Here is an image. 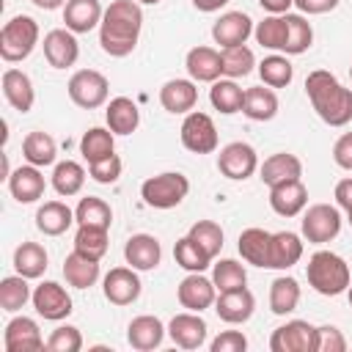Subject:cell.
Returning a JSON list of instances; mask_svg holds the SVG:
<instances>
[{
    "label": "cell",
    "instance_id": "36",
    "mask_svg": "<svg viewBox=\"0 0 352 352\" xmlns=\"http://www.w3.org/2000/svg\"><path fill=\"white\" fill-rule=\"evenodd\" d=\"M300 305V283L292 275H278L270 283V311L275 316H286Z\"/></svg>",
    "mask_w": 352,
    "mask_h": 352
},
{
    "label": "cell",
    "instance_id": "9",
    "mask_svg": "<svg viewBox=\"0 0 352 352\" xmlns=\"http://www.w3.org/2000/svg\"><path fill=\"white\" fill-rule=\"evenodd\" d=\"M217 170L231 182H245L258 170V154L245 140L226 143L217 154Z\"/></svg>",
    "mask_w": 352,
    "mask_h": 352
},
{
    "label": "cell",
    "instance_id": "43",
    "mask_svg": "<svg viewBox=\"0 0 352 352\" xmlns=\"http://www.w3.org/2000/svg\"><path fill=\"white\" fill-rule=\"evenodd\" d=\"M173 258H176V264H179L182 270H187V272H204V270L212 264V256H209L192 236L176 239V245H173Z\"/></svg>",
    "mask_w": 352,
    "mask_h": 352
},
{
    "label": "cell",
    "instance_id": "18",
    "mask_svg": "<svg viewBox=\"0 0 352 352\" xmlns=\"http://www.w3.org/2000/svg\"><path fill=\"white\" fill-rule=\"evenodd\" d=\"M253 36V19L245 11H226L220 19L212 25V38L214 44L226 47H239Z\"/></svg>",
    "mask_w": 352,
    "mask_h": 352
},
{
    "label": "cell",
    "instance_id": "31",
    "mask_svg": "<svg viewBox=\"0 0 352 352\" xmlns=\"http://www.w3.org/2000/svg\"><path fill=\"white\" fill-rule=\"evenodd\" d=\"M270 239L272 234L264 228H245L236 239V250L248 264L270 270Z\"/></svg>",
    "mask_w": 352,
    "mask_h": 352
},
{
    "label": "cell",
    "instance_id": "7",
    "mask_svg": "<svg viewBox=\"0 0 352 352\" xmlns=\"http://www.w3.org/2000/svg\"><path fill=\"white\" fill-rule=\"evenodd\" d=\"M182 146L192 154H212L217 148V126L212 121L209 113H201V110H190L182 121Z\"/></svg>",
    "mask_w": 352,
    "mask_h": 352
},
{
    "label": "cell",
    "instance_id": "22",
    "mask_svg": "<svg viewBox=\"0 0 352 352\" xmlns=\"http://www.w3.org/2000/svg\"><path fill=\"white\" fill-rule=\"evenodd\" d=\"M124 258L129 267H135L138 272H148L160 264L162 258V245L157 236L151 234H132L124 245Z\"/></svg>",
    "mask_w": 352,
    "mask_h": 352
},
{
    "label": "cell",
    "instance_id": "13",
    "mask_svg": "<svg viewBox=\"0 0 352 352\" xmlns=\"http://www.w3.org/2000/svg\"><path fill=\"white\" fill-rule=\"evenodd\" d=\"M176 297H179V305L187 308V311H206L214 305L217 300V286L212 278H206L204 272H190L187 278H182L179 289H176Z\"/></svg>",
    "mask_w": 352,
    "mask_h": 352
},
{
    "label": "cell",
    "instance_id": "42",
    "mask_svg": "<svg viewBox=\"0 0 352 352\" xmlns=\"http://www.w3.org/2000/svg\"><path fill=\"white\" fill-rule=\"evenodd\" d=\"M107 231L110 228H102V226H77V234H74V250L88 256V258H96L102 261V256L107 253Z\"/></svg>",
    "mask_w": 352,
    "mask_h": 352
},
{
    "label": "cell",
    "instance_id": "54",
    "mask_svg": "<svg viewBox=\"0 0 352 352\" xmlns=\"http://www.w3.org/2000/svg\"><path fill=\"white\" fill-rule=\"evenodd\" d=\"M333 160L338 168L352 170V132H344L333 146Z\"/></svg>",
    "mask_w": 352,
    "mask_h": 352
},
{
    "label": "cell",
    "instance_id": "25",
    "mask_svg": "<svg viewBox=\"0 0 352 352\" xmlns=\"http://www.w3.org/2000/svg\"><path fill=\"white\" fill-rule=\"evenodd\" d=\"M3 96L6 102L19 110V113H30L33 110V102H36V88H33V80L22 72V69H6L3 72Z\"/></svg>",
    "mask_w": 352,
    "mask_h": 352
},
{
    "label": "cell",
    "instance_id": "44",
    "mask_svg": "<svg viewBox=\"0 0 352 352\" xmlns=\"http://www.w3.org/2000/svg\"><path fill=\"white\" fill-rule=\"evenodd\" d=\"M74 220H77V226H102V228H110L113 209H110V204L104 198L88 195V198H80V204L74 209Z\"/></svg>",
    "mask_w": 352,
    "mask_h": 352
},
{
    "label": "cell",
    "instance_id": "1",
    "mask_svg": "<svg viewBox=\"0 0 352 352\" xmlns=\"http://www.w3.org/2000/svg\"><path fill=\"white\" fill-rule=\"evenodd\" d=\"M143 8L138 0H113L99 25V47L110 58H126L140 38Z\"/></svg>",
    "mask_w": 352,
    "mask_h": 352
},
{
    "label": "cell",
    "instance_id": "19",
    "mask_svg": "<svg viewBox=\"0 0 352 352\" xmlns=\"http://www.w3.org/2000/svg\"><path fill=\"white\" fill-rule=\"evenodd\" d=\"M308 204V187L302 179H289L270 187V206L280 217H297Z\"/></svg>",
    "mask_w": 352,
    "mask_h": 352
},
{
    "label": "cell",
    "instance_id": "49",
    "mask_svg": "<svg viewBox=\"0 0 352 352\" xmlns=\"http://www.w3.org/2000/svg\"><path fill=\"white\" fill-rule=\"evenodd\" d=\"M187 236H192L212 258L223 250V228L214 220H198V223H192L190 231H187Z\"/></svg>",
    "mask_w": 352,
    "mask_h": 352
},
{
    "label": "cell",
    "instance_id": "29",
    "mask_svg": "<svg viewBox=\"0 0 352 352\" xmlns=\"http://www.w3.org/2000/svg\"><path fill=\"white\" fill-rule=\"evenodd\" d=\"M74 220V209H69L63 201H47L38 206L36 212V228L44 234V236H60L72 228Z\"/></svg>",
    "mask_w": 352,
    "mask_h": 352
},
{
    "label": "cell",
    "instance_id": "35",
    "mask_svg": "<svg viewBox=\"0 0 352 352\" xmlns=\"http://www.w3.org/2000/svg\"><path fill=\"white\" fill-rule=\"evenodd\" d=\"M253 36H256V41L261 47L275 50V52H286V44H289V22H286V14H270V16H264L261 22H256Z\"/></svg>",
    "mask_w": 352,
    "mask_h": 352
},
{
    "label": "cell",
    "instance_id": "48",
    "mask_svg": "<svg viewBox=\"0 0 352 352\" xmlns=\"http://www.w3.org/2000/svg\"><path fill=\"white\" fill-rule=\"evenodd\" d=\"M289 22V44L283 55H302L314 44V28L302 14H286Z\"/></svg>",
    "mask_w": 352,
    "mask_h": 352
},
{
    "label": "cell",
    "instance_id": "28",
    "mask_svg": "<svg viewBox=\"0 0 352 352\" xmlns=\"http://www.w3.org/2000/svg\"><path fill=\"white\" fill-rule=\"evenodd\" d=\"M104 121L113 135H132L140 126V110L129 96H116L104 107Z\"/></svg>",
    "mask_w": 352,
    "mask_h": 352
},
{
    "label": "cell",
    "instance_id": "45",
    "mask_svg": "<svg viewBox=\"0 0 352 352\" xmlns=\"http://www.w3.org/2000/svg\"><path fill=\"white\" fill-rule=\"evenodd\" d=\"M220 60H223V74L231 77V80H239V77H248L256 66V55L250 47L239 44V47H226L220 52Z\"/></svg>",
    "mask_w": 352,
    "mask_h": 352
},
{
    "label": "cell",
    "instance_id": "38",
    "mask_svg": "<svg viewBox=\"0 0 352 352\" xmlns=\"http://www.w3.org/2000/svg\"><path fill=\"white\" fill-rule=\"evenodd\" d=\"M14 270L25 278H41L47 270V250L38 242H19L14 250Z\"/></svg>",
    "mask_w": 352,
    "mask_h": 352
},
{
    "label": "cell",
    "instance_id": "6",
    "mask_svg": "<svg viewBox=\"0 0 352 352\" xmlns=\"http://www.w3.org/2000/svg\"><path fill=\"white\" fill-rule=\"evenodd\" d=\"M66 91H69V99H72L77 107H82V110H96V107H102V104L107 102L110 82H107V77H104L102 72H96V69H80V72H74V74L69 77Z\"/></svg>",
    "mask_w": 352,
    "mask_h": 352
},
{
    "label": "cell",
    "instance_id": "63",
    "mask_svg": "<svg viewBox=\"0 0 352 352\" xmlns=\"http://www.w3.org/2000/svg\"><path fill=\"white\" fill-rule=\"evenodd\" d=\"M349 77H352V66H349Z\"/></svg>",
    "mask_w": 352,
    "mask_h": 352
},
{
    "label": "cell",
    "instance_id": "52",
    "mask_svg": "<svg viewBox=\"0 0 352 352\" xmlns=\"http://www.w3.org/2000/svg\"><path fill=\"white\" fill-rule=\"evenodd\" d=\"M344 349H346V338L341 336L338 327L333 324L316 327V352H344Z\"/></svg>",
    "mask_w": 352,
    "mask_h": 352
},
{
    "label": "cell",
    "instance_id": "15",
    "mask_svg": "<svg viewBox=\"0 0 352 352\" xmlns=\"http://www.w3.org/2000/svg\"><path fill=\"white\" fill-rule=\"evenodd\" d=\"M3 346H6V352H38L47 346V341L41 338L36 319L14 316L3 330Z\"/></svg>",
    "mask_w": 352,
    "mask_h": 352
},
{
    "label": "cell",
    "instance_id": "3",
    "mask_svg": "<svg viewBox=\"0 0 352 352\" xmlns=\"http://www.w3.org/2000/svg\"><path fill=\"white\" fill-rule=\"evenodd\" d=\"M305 275H308V286L324 297H338L352 283L349 264L333 250H316L305 264Z\"/></svg>",
    "mask_w": 352,
    "mask_h": 352
},
{
    "label": "cell",
    "instance_id": "5",
    "mask_svg": "<svg viewBox=\"0 0 352 352\" xmlns=\"http://www.w3.org/2000/svg\"><path fill=\"white\" fill-rule=\"evenodd\" d=\"M190 192V179L179 170H165L157 176H148L140 184V198L151 209H173L179 206Z\"/></svg>",
    "mask_w": 352,
    "mask_h": 352
},
{
    "label": "cell",
    "instance_id": "17",
    "mask_svg": "<svg viewBox=\"0 0 352 352\" xmlns=\"http://www.w3.org/2000/svg\"><path fill=\"white\" fill-rule=\"evenodd\" d=\"M206 322L201 314L195 311H184V314H176L170 322H168V336L176 346L182 349H198L206 344Z\"/></svg>",
    "mask_w": 352,
    "mask_h": 352
},
{
    "label": "cell",
    "instance_id": "46",
    "mask_svg": "<svg viewBox=\"0 0 352 352\" xmlns=\"http://www.w3.org/2000/svg\"><path fill=\"white\" fill-rule=\"evenodd\" d=\"M258 77L270 88H286L292 82V77H294V66L289 63L286 55H267L258 63Z\"/></svg>",
    "mask_w": 352,
    "mask_h": 352
},
{
    "label": "cell",
    "instance_id": "16",
    "mask_svg": "<svg viewBox=\"0 0 352 352\" xmlns=\"http://www.w3.org/2000/svg\"><path fill=\"white\" fill-rule=\"evenodd\" d=\"M214 311L223 322L228 324H245L253 311H256V297L248 286L242 289H228V292H220L217 300H214Z\"/></svg>",
    "mask_w": 352,
    "mask_h": 352
},
{
    "label": "cell",
    "instance_id": "14",
    "mask_svg": "<svg viewBox=\"0 0 352 352\" xmlns=\"http://www.w3.org/2000/svg\"><path fill=\"white\" fill-rule=\"evenodd\" d=\"M44 47V58L52 69H69L77 63L80 58V44H77V33H72L69 28H55L44 36L41 41Z\"/></svg>",
    "mask_w": 352,
    "mask_h": 352
},
{
    "label": "cell",
    "instance_id": "59",
    "mask_svg": "<svg viewBox=\"0 0 352 352\" xmlns=\"http://www.w3.org/2000/svg\"><path fill=\"white\" fill-rule=\"evenodd\" d=\"M36 8H41V11H55V8H63L66 6V0H30Z\"/></svg>",
    "mask_w": 352,
    "mask_h": 352
},
{
    "label": "cell",
    "instance_id": "51",
    "mask_svg": "<svg viewBox=\"0 0 352 352\" xmlns=\"http://www.w3.org/2000/svg\"><path fill=\"white\" fill-rule=\"evenodd\" d=\"M121 168H124L121 157H118V154H110V157H104V160H99V162H91V165H88V173H91V179L99 182V184H116L118 176H121Z\"/></svg>",
    "mask_w": 352,
    "mask_h": 352
},
{
    "label": "cell",
    "instance_id": "30",
    "mask_svg": "<svg viewBox=\"0 0 352 352\" xmlns=\"http://www.w3.org/2000/svg\"><path fill=\"white\" fill-rule=\"evenodd\" d=\"M302 258V239L294 231H278L270 239V270H289Z\"/></svg>",
    "mask_w": 352,
    "mask_h": 352
},
{
    "label": "cell",
    "instance_id": "50",
    "mask_svg": "<svg viewBox=\"0 0 352 352\" xmlns=\"http://www.w3.org/2000/svg\"><path fill=\"white\" fill-rule=\"evenodd\" d=\"M47 349L50 352H80L82 349V336L74 324H60L50 333Z\"/></svg>",
    "mask_w": 352,
    "mask_h": 352
},
{
    "label": "cell",
    "instance_id": "40",
    "mask_svg": "<svg viewBox=\"0 0 352 352\" xmlns=\"http://www.w3.org/2000/svg\"><path fill=\"white\" fill-rule=\"evenodd\" d=\"M80 154L85 157V162H99L110 154H116V138L110 129L104 126H91L82 138H80Z\"/></svg>",
    "mask_w": 352,
    "mask_h": 352
},
{
    "label": "cell",
    "instance_id": "61",
    "mask_svg": "<svg viewBox=\"0 0 352 352\" xmlns=\"http://www.w3.org/2000/svg\"><path fill=\"white\" fill-rule=\"evenodd\" d=\"M346 297H349V305H352V283H349V289H346Z\"/></svg>",
    "mask_w": 352,
    "mask_h": 352
},
{
    "label": "cell",
    "instance_id": "8",
    "mask_svg": "<svg viewBox=\"0 0 352 352\" xmlns=\"http://www.w3.org/2000/svg\"><path fill=\"white\" fill-rule=\"evenodd\" d=\"M341 209L338 206H330V204H314L308 206V212L302 214L300 226H302V236L311 242V245H324L330 239L338 236L341 231Z\"/></svg>",
    "mask_w": 352,
    "mask_h": 352
},
{
    "label": "cell",
    "instance_id": "37",
    "mask_svg": "<svg viewBox=\"0 0 352 352\" xmlns=\"http://www.w3.org/2000/svg\"><path fill=\"white\" fill-rule=\"evenodd\" d=\"M209 102L214 110H220L223 116H234L242 113V102H245V91L236 85V80L226 77V80H214L209 88Z\"/></svg>",
    "mask_w": 352,
    "mask_h": 352
},
{
    "label": "cell",
    "instance_id": "2",
    "mask_svg": "<svg viewBox=\"0 0 352 352\" xmlns=\"http://www.w3.org/2000/svg\"><path fill=\"white\" fill-rule=\"evenodd\" d=\"M305 94L316 116L327 126H346L352 121V88L327 69H314L305 77Z\"/></svg>",
    "mask_w": 352,
    "mask_h": 352
},
{
    "label": "cell",
    "instance_id": "58",
    "mask_svg": "<svg viewBox=\"0 0 352 352\" xmlns=\"http://www.w3.org/2000/svg\"><path fill=\"white\" fill-rule=\"evenodd\" d=\"M228 0H192V6L198 8V11H204V14H212V11H220L223 6H226Z\"/></svg>",
    "mask_w": 352,
    "mask_h": 352
},
{
    "label": "cell",
    "instance_id": "21",
    "mask_svg": "<svg viewBox=\"0 0 352 352\" xmlns=\"http://www.w3.org/2000/svg\"><path fill=\"white\" fill-rule=\"evenodd\" d=\"M165 336H168V327L162 324V319H157L151 314H140L126 324V341L132 349H140V352L157 349Z\"/></svg>",
    "mask_w": 352,
    "mask_h": 352
},
{
    "label": "cell",
    "instance_id": "12",
    "mask_svg": "<svg viewBox=\"0 0 352 352\" xmlns=\"http://www.w3.org/2000/svg\"><path fill=\"white\" fill-rule=\"evenodd\" d=\"M30 302H33L36 314L44 316V319H50V322H60V319H66L74 311L69 292L60 283H55V280H41L33 289V300Z\"/></svg>",
    "mask_w": 352,
    "mask_h": 352
},
{
    "label": "cell",
    "instance_id": "60",
    "mask_svg": "<svg viewBox=\"0 0 352 352\" xmlns=\"http://www.w3.org/2000/svg\"><path fill=\"white\" fill-rule=\"evenodd\" d=\"M138 3H146V6H157L160 0H138Z\"/></svg>",
    "mask_w": 352,
    "mask_h": 352
},
{
    "label": "cell",
    "instance_id": "20",
    "mask_svg": "<svg viewBox=\"0 0 352 352\" xmlns=\"http://www.w3.org/2000/svg\"><path fill=\"white\" fill-rule=\"evenodd\" d=\"M8 192L14 195V201L16 204H36L41 195H44V190H47V182H44V173H41V168H36V165H19L16 170H11V176H8Z\"/></svg>",
    "mask_w": 352,
    "mask_h": 352
},
{
    "label": "cell",
    "instance_id": "24",
    "mask_svg": "<svg viewBox=\"0 0 352 352\" xmlns=\"http://www.w3.org/2000/svg\"><path fill=\"white\" fill-rule=\"evenodd\" d=\"M198 102V88H195V80H184V77H176V80H168L162 88H160V104L173 113V116H187Z\"/></svg>",
    "mask_w": 352,
    "mask_h": 352
},
{
    "label": "cell",
    "instance_id": "56",
    "mask_svg": "<svg viewBox=\"0 0 352 352\" xmlns=\"http://www.w3.org/2000/svg\"><path fill=\"white\" fill-rule=\"evenodd\" d=\"M336 204H338V209H344L346 214L352 212V176H346V179H341L338 184H336Z\"/></svg>",
    "mask_w": 352,
    "mask_h": 352
},
{
    "label": "cell",
    "instance_id": "26",
    "mask_svg": "<svg viewBox=\"0 0 352 352\" xmlns=\"http://www.w3.org/2000/svg\"><path fill=\"white\" fill-rule=\"evenodd\" d=\"M104 8L99 0H66L63 6V22L72 33H91L102 25Z\"/></svg>",
    "mask_w": 352,
    "mask_h": 352
},
{
    "label": "cell",
    "instance_id": "11",
    "mask_svg": "<svg viewBox=\"0 0 352 352\" xmlns=\"http://www.w3.org/2000/svg\"><path fill=\"white\" fill-rule=\"evenodd\" d=\"M102 292H104V300L113 305H132L140 297L143 283L135 267H113L102 280Z\"/></svg>",
    "mask_w": 352,
    "mask_h": 352
},
{
    "label": "cell",
    "instance_id": "23",
    "mask_svg": "<svg viewBox=\"0 0 352 352\" xmlns=\"http://www.w3.org/2000/svg\"><path fill=\"white\" fill-rule=\"evenodd\" d=\"M184 69H187L190 80H195V82H214L223 74V60H220V52L214 47L201 44V47H192L187 52Z\"/></svg>",
    "mask_w": 352,
    "mask_h": 352
},
{
    "label": "cell",
    "instance_id": "32",
    "mask_svg": "<svg viewBox=\"0 0 352 352\" xmlns=\"http://www.w3.org/2000/svg\"><path fill=\"white\" fill-rule=\"evenodd\" d=\"M242 113L250 121H272L278 116V96L270 85H253L245 88V102H242Z\"/></svg>",
    "mask_w": 352,
    "mask_h": 352
},
{
    "label": "cell",
    "instance_id": "47",
    "mask_svg": "<svg viewBox=\"0 0 352 352\" xmlns=\"http://www.w3.org/2000/svg\"><path fill=\"white\" fill-rule=\"evenodd\" d=\"M212 280H214L217 294H220L228 289H242L248 283V272L236 258H220L212 264Z\"/></svg>",
    "mask_w": 352,
    "mask_h": 352
},
{
    "label": "cell",
    "instance_id": "41",
    "mask_svg": "<svg viewBox=\"0 0 352 352\" xmlns=\"http://www.w3.org/2000/svg\"><path fill=\"white\" fill-rule=\"evenodd\" d=\"M82 184H85V168L80 162H74V160L55 162V168H52V187H55L58 195L72 198V195H77L82 190Z\"/></svg>",
    "mask_w": 352,
    "mask_h": 352
},
{
    "label": "cell",
    "instance_id": "34",
    "mask_svg": "<svg viewBox=\"0 0 352 352\" xmlns=\"http://www.w3.org/2000/svg\"><path fill=\"white\" fill-rule=\"evenodd\" d=\"M63 278L74 289H91L99 280V261L72 250L66 256V261H63Z\"/></svg>",
    "mask_w": 352,
    "mask_h": 352
},
{
    "label": "cell",
    "instance_id": "33",
    "mask_svg": "<svg viewBox=\"0 0 352 352\" xmlns=\"http://www.w3.org/2000/svg\"><path fill=\"white\" fill-rule=\"evenodd\" d=\"M22 157L36 165V168H47V165H55L58 160V143L52 135L36 129V132H28L25 140H22Z\"/></svg>",
    "mask_w": 352,
    "mask_h": 352
},
{
    "label": "cell",
    "instance_id": "53",
    "mask_svg": "<svg viewBox=\"0 0 352 352\" xmlns=\"http://www.w3.org/2000/svg\"><path fill=\"white\" fill-rule=\"evenodd\" d=\"M212 352H245L248 349V338L245 333L239 330H223L212 344H209Z\"/></svg>",
    "mask_w": 352,
    "mask_h": 352
},
{
    "label": "cell",
    "instance_id": "10",
    "mask_svg": "<svg viewBox=\"0 0 352 352\" xmlns=\"http://www.w3.org/2000/svg\"><path fill=\"white\" fill-rule=\"evenodd\" d=\"M270 349L272 352H316V327L305 319H292L272 330Z\"/></svg>",
    "mask_w": 352,
    "mask_h": 352
},
{
    "label": "cell",
    "instance_id": "62",
    "mask_svg": "<svg viewBox=\"0 0 352 352\" xmlns=\"http://www.w3.org/2000/svg\"><path fill=\"white\" fill-rule=\"evenodd\" d=\"M349 226H352V212H349Z\"/></svg>",
    "mask_w": 352,
    "mask_h": 352
},
{
    "label": "cell",
    "instance_id": "4",
    "mask_svg": "<svg viewBox=\"0 0 352 352\" xmlns=\"http://www.w3.org/2000/svg\"><path fill=\"white\" fill-rule=\"evenodd\" d=\"M38 36H41V30H38V22L33 16H28V14L11 16L0 30V58L6 63L25 60L36 50Z\"/></svg>",
    "mask_w": 352,
    "mask_h": 352
},
{
    "label": "cell",
    "instance_id": "39",
    "mask_svg": "<svg viewBox=\"0 0 352 352\" xmlns=\"http://www.w3.org/2000/svg\"><path fill=\"white\" fill-rule=\"evenodd\" d=\"M30 278L25 275H6L0 280V308L8 311V314H16L19 308H25L30 300H33V289L28 286Z\"/></svg>",
    "mask_w": 352,
    "mask_h": 352
},
{
    "label": "cell",
    "instance_id": "55",
    "mask_svg": "<svg viewBox=\"0 0 352 352\" xmlns=\"http://www.w3.org/2000/svg\"><path fill=\"white\" fill-rule=\"evenodd\" d=\"M338 3L341 0H294V6H297V11L300 14H327V11H333V8H338Z\"/></svg>",
    "mask_w": 352,
    "mask_h": 352
},
{
    "label": "cell",
    "instance_id": "27",
    "mask_svg": "<svg viewBox=\"0 0 352 352\" xmlns=\"http://www.w3.org/2000/svg\"><path fill=\"white\" fill-rule=\"evenodd\" d=\"M302 176V162L297 154H289V151H278V154H270L261 165H258V179L272 187V184H280V182H289V179H300Z\"/></svg>",
    "mask_w": 352,
    "mask_h": 352
},
{
    "label": "cell",
    "instance_id": "57",
    "mask_svg": "<svg viewBox=\"0 0 352 352\" xmlns=\"http://www.w3.org/2000/svg\"><path fill=\"white\" fill-rule=\"evenodd\" d=\"M258 6L267 14H289V8L294 6V0H258Z\"/></svg>",
    "mask_w": 352,
    "mask_h": 352
}]
</instances>
